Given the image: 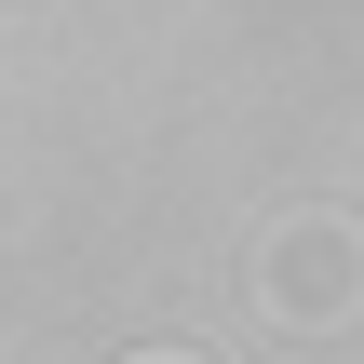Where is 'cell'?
Returning <instances> with one entry per match:
<instances>
[{
  "label": "cell",
  "instance_id": "cell-1",
  "mask_svg": "<svg viewBox=\"0 0 364 364\" xmlns=\"http://www.w3.org/2000/svg\"><path fill=\"white\" fill-rule=\"evenodd\" d=\"M270 297H284V324H338V311H351V230H338V216L270 230Z\"/></svg>",
  "mask_w": 364,
  "mask_h": 364
},
{
  "label": "cell",
  "instance_id": "cell-2",
  "mask_svg": "<svg viewBox=\"0 0 364 364\" xmlns=\"http://www.w3.org/2000/svg\"><path fill=\"white\" fill-rule=\"evenodd\" d=\"M149 364H189V351H149Z\"/></svg>",
  "mask_w": 364,
  "mask_h": 364
}]
</instances>
